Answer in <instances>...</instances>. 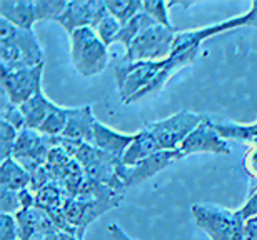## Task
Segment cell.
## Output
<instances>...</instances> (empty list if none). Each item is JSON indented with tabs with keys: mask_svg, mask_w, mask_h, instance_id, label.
I'll use <instances>...</instances> for the list:
<instances>
[{
	"mask_svg": "<svg viewBox=\"0 0 257 240\" xmlns=\"http://www.w3.org/2000/svg\"><path fill=\"white\" fill-rule=\"evenodd\" d=\"M0 45L14 47L29 60L32 67L44 64L42 47L32 29H19L7 20L0 19Z\"/></svg>",
	"mask_w": 257,
	"mask_h": 240,
	"instance_id": "obj_14",
	"label": "cell"
},
{
	"mask_svg": "<svg viewBox=\"0 0 257 240\" xmlns=\"http://www.w3.org/2000/svg\"><path fill=\"white\" fill-rule=\"evenodd\" d=\"M162 65L164 60L161 62H124L120 60L114 69L120 102L128 104L132 97H136L156 79Z\"/></svg>",
	"mask_w": 257,
	"mask_h": 240,
	"instance_id": "obj_6",
	"label": "cell"
},
{
	"mask_svg": "<svg viewBox=\"0 0 257 240\" xmlns=\"http://www.w3.org/2000/svg\"><path fill=\"white\" fill-rule=\"evenodd\" d=\"M67 198V192L62 187V183L57 180H52L47 187L35 193V207L42 208L45 212L55 210V208L64 207V202Z\"/></svg>",
	"mask_w": 257,
	"mask_h": 240,
	"instance_id": "obj_24",
	"label": "cell"
},
{
	"mask_svg": "<svg viewBox=\"0 0 257 240\" xmlns=\"http://www.w3.org/2000/svg\"><path fill=\"white\" fill-rule=\"evenodd\" d=\"M237 212H239V215L244 222L257 215V187L250 190L249 197L245 198L244 205L240 208H237Z\"/></svg>",
	"mask_w": 257,
	"mask_h": 240,
	"instance_id": "obj_37",
	"label": "cell"
},
{
	"mask_svg": "<svg viewBox=\"0 0 257 240\" xmlns=\"http://www.w3.org/2000/svg\"><path fill=\"white\" fill-rule=\"evenodd\" d=\"M177 30L164 25H152L125 49L124 62H161L172 55Z\"/></svg>",
	"mask_w": 257,
	"mask_h": 240,
	"instance_id": "obj_3",
	"label": "cell"
},
{
	"mask_svg": "<svg viewBox=\"0 0 257 240\" xmlns=\"http://www.w3.org/2000/svg\"><path fill=\"white\" fill-rule=\"evenodd\" d=\"M167 9H169V4L164 2V0H147V2H144V7H142L144 12H146L156 24L164 25V27H167V29H174L171 24V19H169Z\"/></svg>",
	"mask_w": 257,
	"mask_h": 240,
	"instance_id": "obj_31",
	"label": "cell"
},
{
	"mask_svg": "<svg viewBox=\"0 0 257 240\" xmlns=\"http://www.w3.org/2000/svg\"><path fill=\"white\" fill-rule=\"evenodd\" d=\"M107 15H109V10L102 0H70L55 22L64 27L67 34L72 35L82 27L95 29Z\"/></svg>",
	"mask_w": 257,
	"mask_h": 240,
	"instance_id": "obj_10",
	"label": "cell"
},
{
	"mask_svg": "<svg viewBox=\"0 0 257 240\" xmlns=\"http://www.w3.org/2000/svg\"><path fill=\"white\" fill-rule=\"evenodd\" d=\"M42 74L44 64L2 74V79H0L2 92L12 104L22 105L42 89Z\"/></svg>",
	"mask_w": 257,
	"mask_h": 240,
	"instance_id": "obj_11",
	"label": "cell"
},
{
	"mask_svg": "<svg viewBox=\"0 0 257 240\" xmlns=\"http://www.w3.org/2000/svg\"><path fill=\"white\" fill-rule=\"evenodd\" d=\"M134 137H136V134L117 132L114 129H110L109 125L102 124L100 120H97L94 127V140H92V144L99 150L114 157V159L122 160L125 150L134 142Z\"/></svg>",
	"mask_w": 257,
	"mask_h": 240,
	"instance_id": "obj_16",
	"label": "cell"
},
{
	"mask_svg": "<svg viewBox=\"0 0 257 240\" xmlns=\"http://www.w3.org/2000/svg\"><path fill=\"white\" fill-rule=\"evenodd\" d=\"M74 160V157L69 155L64 149H60V147H54L52 150H50V154L47 157V162H45V167H47V170L50 172V175H52L54 180H60V178L64 177L65 170L69 168V165Z\"/></svg>",
	"mask_w": 257,
	"mask_h": 240,
	"instance_id": "obj_28",
	"label": "cell"
},
{
	"mask_svg": "<svg viewBox=\"0 0 257 240\" xmlns=\"http://www.w3.org/2000/svg\"><path fill=\"white\" fill-rule=\"evenodd\" d=\"M199 54H200V47H194V49L186 50V52L174 54L169 59H166L164 60L162 69L159 70V74L156 75V79H154L142 92H139L136 97H132L128 104H136V102H141L144 99H147V97H152V95L159 94V92L162 90V87L167 84V80L171 79L176 72H179L181 69L192 65L195 60H197Z\"/></svg>",
	"mask_w": 257,
	"mask_h": 240,
	"instance_id": "obj_15",
	"label": "cell"
},
{
	"mask_svg": "<svg viewBox=\"0 0 257 240\" xmlns=\"http://www.w3.org/2000/svg\"><path fill=\"white\" fill-rule=\"evenodd\" d=\"M19 132L14 125L0 120V159H10L14 152V145L17 142Z\"/></svg>",
	"mask_w": 257,
	"mask_h": 240,
	"instance_id": "obj_33",
	"label": "cell"
},
{
	"mask_svg": "<svg viewBox=\"0 0 257 240\" xmlns=\"http://www.w3.org/2000/svg\"><path fill=\"white\" fill-rule=\"evenodd\" d=\"M67 120H69V107H60L54 104L45 120L42 122V125L39 127V132L47 137H59L62 135Z\"/></svg>",
	"mask_w": 257,
	"mask_h": 240,
	"instance_id": "obj_26",
	"label": "cell"
},
{
	"mask_svg": "<svg viewBox=\"0 0 257 240\" xmlns=\"http://www.w3.org/2000/svg\"><path fill=\"white\" fill-rule=\"evenodd\" d=\"M152 25H156V22H154V20L142 10V12H139L136 17L131 19L128 22L122 24L120 32H119V35H117L115 42L122 44L127 49L128 45L139 37V35H141L142 32H146V30L149 27H152Z\"/></svg>",
	"mask_w": 257,
	"mask_h": 240,
	"instance_id": "obj_25",
	"label": "cell"
},
{
	"mask_svg": "<svg viewBox=\"0 0 257 240\" xmlns=\"http://www.w3.org/2000/svg\"><path fill=\"white\" fill-rule=\"evenodd\" d=\"M52 105L54 102H50L45 97L44 90L40 89L32 99H29L25 104L20 105V110H22V114L25 117V127L39 130V127L42 125V122L47 117L49 110L52 109Z\"/></svg>",
	"mask_w": 257,
	"mask_h": 240,
	"instance_id": "obj_21",
	"label": "cell"
},
{
	"mask_svg": "<svg viewBox=\"0 0 257 240\" xmlns=\"http://www.w3.org/2000/svg\"><path fill=\"white\" fill-rule=\"evenodd\" d=\"M19 200H20V207L22 210H27V208L35 207V193L30 190V188H22L19 190Z\"/></svg>",
	"mask_w": 257,
	"mask_h": 240,
	"instance_id": "obj_39",
	"label": "cell"
},
{
	"mask_svg": "<svg viewBox=\"0 0 257 240\" xmlns=\"http://www.w3.org/2000/svg\"><path fill=\"white\" fill-rule=\"evenodd\" d=\"M249 14H250V24H249V27H252V25H257V0H254V2L250 4Z\"/></svg>",
	"mask_w": 257,
	"mask_h": 240,
	"instance_id": "obj_42",
	"label": "cell"
},
{
	"mask_svg": "<svg viewBox=\"0 0 257 240\" xmlns=\"http://www.w3.org/2000/svg\"><path fill=\"white\" fill-rule=\"evenodd\" d=\"M15 218H17V223H19V240H30L39 232L57 230L52 220H50L49 213L37 207L27 208V210H20L17 215H15Z\"/></svg>",
	"mask_w": 257,
	"mask_h": 240,
	"instance_id": "obj_18",
	"label": "cell"
},
{
	"mask_svg": "<svg viewBox=\"0 0 257 240\" xmlns=\"http://www.w3.org/2000/svg\"><path fill=\"white\" fill-rule=\"evenodd\" d=\"M70 57L82 77H94L109 64V47L97 37L94 29L82 27L70 35Z\"/></svg>",
	"mask_w": 257,
	"mask_h": 240,
	"instance_id": "obj_2",
	"label": "cell"
},
{
	"mask_svg": "<svg viewBox=\"0 0 257 240\" xmlns=\"http://www.w3.org/2000/svg\"><path fill=\"white\" fill-rule=\"evenodd\" d=\"M120 27H122V24L114 17V15L109 14L107 17H104L100 20L99 25H97L94 30L97 34V37H99L102 42L109 47V45H112L115 42L117 35H119V32H120Z\"/></svg>",
	"mask_w": 257,
	"mask_h": 240,
	"instance_id": "obj_30",
	"label": "cell"
},
{
	"mask_svg": "<svg viewBox=\"0 0 257 240\" xmlns=\"http://www.w3.org/2000/svg\"><path fill=\"white\" fill-rule=\"evenodd\" d=\"M54 178L50 175V172L47 170V167H40L37 168L35 172L30 173V183H29V188L32 190L34 193H37L42 190L44 187H47Z\"/></svg>",
	"mask_w": 257,
	"mask_h": 240,
	"instance_id": "obj_36",
	"label": "cell"
},
{
	"mask_svg": "<svg viewBox=\"0 0 257 240\" xmlns=\"http://www.w3.org/2000/svg\"><path fill=\"white\" fill-rule=\"evenodd\" d=\"M97 119L94 117L90 105L84 107H69V120L62 132L65 139L87 142L92 144L94 140V127Z\"/></svg>",
	"mask_w": 257,
	"mask_h": 240,
	"instance_id": "obj_17",
	"label": "cell"
},
{
	"mask_svg": "<svg viewBox=\"0 0 257 240\" xmlns=\"http://www.w3.org/2000/svg\"><path fill=\"white\" fill-rule=\"evenodd\" d=\"M54 147V137H47L35 129L24 127L19 132L17 142L14 145L12 159L17 160L29 173H32L45 165Z\"/></svg>",
	"mask_w": 257,
	"mask_h": 240,
	"instance_id": "obj_7",
	"label": "cell"
},
{
	"mask_svg": "<svg viewBox=\"0 0 257 240\" xmlns=\"http://www.w3.org/2000/svg\"><path fill=\"white\" fill-rule=\"evenodd\" d=\"M179 152L182 157L194 155V154H217V155H229L230 147L227 140L222 139L220 134L215 130L214 122L205 117L200 124L187 135V139L179 147Z\"/></svg>",
	"mask_w": 257,
	"mask_h": 240,
	"instance_id": "obj_12",
	"label": "cell"
},
{
	"mask_svg": "<svg viewBox=\"0 0 257 240\" xmlns=\"http://www.w3.org/2000/svg\"><path fill=\"white\" fill-rule=\"evenodd\" d=\"M109 232H110V235L114 240H136V238H132L131 235H128L120 225H117V223H110Z\"/></svg>",
	"mask_w": 257,
	"mask_h": 240,
	"instance_id": "obj_41",
	"label": "cell"
},
{
	"mask_svg": "<svg viewBox=\"0 0 257 240\" xmlns=\"http://www.w3.org/2000/svg\"><path fill=\"white\" fill-rule=\"evenodd\" d=\"M30 183V173L20 165L17 160L5 159L0 163V187L12 188V190H22Z\"/></svg>",
	"mask_w": 257,
	"mask_h": 240,
	"instance_id": "obj_22",
	"label": "cell"
},
{
	"mask_svg": "<svg viewBox=\"0 0 257 240\" xmlns=\"http://www.w3.org/2000/svg\"><path fill=\"white\" fill-rule=\"evenodd\" d=\"M122 195L109 198H95V200H80L75 197H67L64 202V213L67 220L77 230V238L84 240L87 228L100 215L115 208L120 203Z\"/></svg>",
	"mask_w": 257,
	"mask_h": 240,
	"instance_id": "obj_8",
	"label": "cell"
},
{
	"mask_svg": "<svg viewBox=\"0 0 257 240\" xmlns=\"http://www.w3.org/2000/svg\"><path fill=\"white\" fill-rule=\"evenodd\" d=\"M0 240H19V223L15 215L0 213Z\"/></svg>",
	"mask_w": 257,
	"mask_h": 240,
	"instance_id": "obj_35",
	"label": "cell"
},
{
	"mask_svg": "<svg viewBox=\"0 0 257 240\" xmlns=\"http://www.w3.org/2000/svg\"><path fill=\"white\" fill-rule=\"evenodd\" d=\"M35 19L39 20H57L67 7L65 0H35Z\"/></svg>",
	"mask_w": 257,
	"mask_h": 240,
	"instance_id": "obj_29",
	"label": "cell"
},
{
	"mask_svg": "<svg viewBox=\"0 0 257 240\" xmlns=\"http://www.w3.org/2000/svg\"><path fill=\"white\" fill-rule=\"evenodd\" d=\"M214 127L225 140L244 142L250 147L257 145V120L250 125L235 124V122H214Z\"/></svg>",
	"mask_w": 257,
	"mask_h": 240,
	"instance_id": "obj_23",
	"label": "cell"
},
{
	"mask_svg": "<svg viewBox=\"0 0 257 240\" xmlns=\"http://www.w3.org/2000/svg\"><path fill=\"white\" fill-rule=\"evenodd\" d=\"M192 217L210 240H244V220L237 210L217 203H194Z\"/></svg>",
	"mask_w": 257,
	"mask_h": 240,
	"instance_id": "obj_1",
	"label": "cell"
},
{
	"mask_svg": "<svg viewBox=\"0 0 257 240\" xmlns=\"http://www.w3.org/2000/svg\"><path fill=\"white\" fill-rule=\"evenodd\" d=\"M105 7L109 14L114 15L120 24H125L136 17L139 12H142L144 2H139V0H107Z\"/></svg>",
	"mask_w": 257,
	"mask_h": 240,
	"instance_id": "obj_27",
	"label": "cell"
},
{
	"mask_svg": "<svg viewBox=\"0 0 257 240\" xmlns=\"http://www.w3.org/2000/svg\"><path fill=\"white\" fill-rule=\"evenodd\" d=\"M244 168L252 180H257V145L249 147L247 154L244 157Z\"/></svg>",
	"mask_w": 257,
	"mask_h": 240,
	"instance_id": "obj_38",
	"label": "cell"
},
{
	"mask_svg": "<svg viewBox=\"0 0 257 240\" xmlns=\"http://www.w3.org/2000/svg\"><path fill=\"white\" fill-rule=\"evenodd\" d=\"M205 119L204 115L191 110H179L166 119L149 122L144 127L156 135L162 150H177L187 135Z\"/></svg>",
	"mask_w": 257,
	"mask_h": 240,
	"instance_id": "obj_5",
	"label": "cell"
},
{
	"mask_svg": "<svg viewBox=\"0 0 257 240\" xmlns=\"http://www.w3.org/2000/svg\"><path fill=\"white\" fill-rule=\"evenodd\" d=\"M181 159H184V157L181 152H179V149L177 150H161L141 162L132 163V165L119 163L117 172H119L122 183L125 185V188H128V187H136L139 183L156 177L157 173L166 170L167 167H171L172 163L179 162Z\"/></svg>",
	"mask_w": 257,
	"mask_h": 240,
	"instance_id": "obj_9",
	"label": "cell"
},
{
	"mask_svg": "<svg viewBox=\"0 0 257 240\" xmlns=\"http://www.w3.org/2000/svg\"><path fill=\"white\" fill-rule=\"evenodd\" d=\"M249 24H250V14L247 10V12L242 14L240 17L224 20V22H219V24L205 25V27H200V29L177 30L176 39H174V45H172V55L186 52V50L194 49V47H200V44H202L204 40L214 37V35L224 34V32H227V30L239 29V27H249Z\"/></svg>",
	"mask_w": 257,
	"mask_h": 240,
	"instance_id": "obj_13",
	"label": "cell"
},
{
	"mask_svg": "<svg viewBox=\"0 0 257 240\" xmlns=\"http://www.w3.org/2000/svg\"><path fill=\"white\" fill-rule=\"evenodd\" d=\"M74 159L77 160L84 168L85 175L92 178V180L104 183V185L110 187L112 190L122 193L125 185L122 183L119 177V163L120 160L114 159L105 152L99 150L94 144H87L82 142L80 147L77 149Z\"/></svg>",
	"mask_w": 257,
	"mask_h": 240,
	"instance_id": "obj_4",
	"label": "cell"
},
{
	"mask_svg": "<svg viewBox=\"0 0 257 240\" xmlns=\"http://www.w3.org/2000/svg\"><path fill=\"white\" fill-rule=\"evenodd\" d=\"M252 27H254V29H257V25H252Z\"/></svg>",
	"mask_w": 257,
	"mask_h": 240,
	"instance_id": "obj_43",
	"label": "cell"
},
{
	"mask_svg": "<svg viewBox=\"0 0 257 240\" xmlns=\"http://www.w3.org/2000/svg\"><path fill=\"white\" fill-rule=\"evenodd\" d=\"M244 240H257V215L249 218V220H245Z\"/></svg>",
	"mask_w": 257,
	"mask_h": 240,
	"instance_id": "obj_40",
	"label": "cell"
},
{
	"mask_svg": "<svg viewBox=\"0 0 257 240\" xmlns=\"http://www.w3.org/2000/svg\"><path fill=\"white\" fill-rule=\"evenodd\" d=\"M162 147L159 144V140L156 139V135L152 134L149 129H141L139 132H136V137H134V142L131 144V147L125 150L124 157H122L120 163L124 165H132V163H137L147 157H151L157 152H161Z\"/></svg>",
	"mask_w": 257,
	"mask_h": 240,
	"instance_id": "obj_20",
	"label": "cell"
},
{
	"mask_svg": "<svg viewBox=\"0 0 257 240\" xmlns=\"http://www.w3.org/2000/svg\"><path fill=\"white\" fill-rule=\"evenodd\" d=\"M22 210L19 200V192L12 188L0 187V212L10 213V215H17Z\"/></svg>",
	"mask_w": 257,
	"mask_h": 240,
	"instance_id": "obj_34",
	"label": "cell"
},
{
	"mask_svg": "<svg viewBox=\"0 0 257 240\" xmlns=\"http://www.w3.org/2000/svg\"><path fill=\"white\" fill-rule=\"evenodd\" d=\"M0 115L2 120L14 125L17 130H22L25 127V117L20 110V105H15L9 100V97L2 92V107H0Z\"/></svg>",
	"mask_w": 257,
	"mask_h": 240,
	"instance_id": "obj_32",
	"label": "cell"
},
{
	"mask_svg": "<svg viewBox=\"0 0 257 240\" xmlns=\"http://www.w3.org/2000/svg\"><path fill=\"white\" fill-rule=\"evenodd\" d=\"M0 19L19 29H32L37 22L35 7L30 0H0Z\"/></svg>",
	"mask_w": 257,
	"mask_h": 240,
	"instance_id": "obj_19",
	"label": "cell"
},
{
	"mask_svg": "<svg viewBox=\"0 0 257 240\" xmlns=\"http://www.w3.org/2000/svg\"><path fill=\"white\" fill-rule=\"evenodd\" d=\"M57 240H59V238H57Z\"/></svg>",
	"mask_w": 257,
	"mask_h": 240,
	"instance_id": "obj_44",
	"label": "cell"
}]
</instances>
